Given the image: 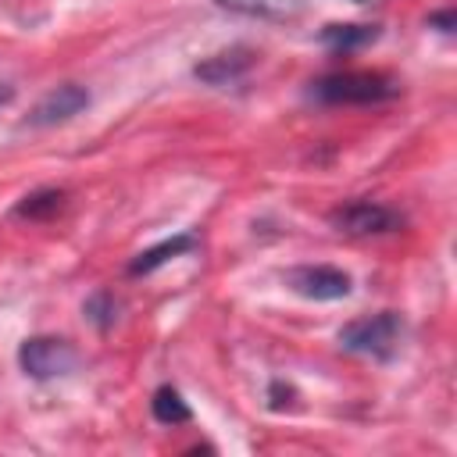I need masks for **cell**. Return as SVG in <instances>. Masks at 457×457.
Masks as SVG:
<instances>
[{
    "label": "cell",
    "instance_id": "1",
    "mask_svg": "<svg viewBox=\"0 0 457 457\" xmlns=\"http://www.w3.org/2000/svg\"><path fill=\"white\" fill-rule=\"evenodd\" d=\"M400 86L382 75V71H364V68H346L332 71L311 82V96L318 104H336V107H364V104H382L393 100Z\"/></svg>",
    "mask_w": 457,
    "mask_h": 457
},
{
    "label": "cell",
    "instance_id": "2",
    "mask_svg": "<svg viewBox=\"0 0 457 457\" xmlns=\"http://www.w3.org/2000/svg\"><path fill=\"white\" fill-rule=\"evenodd\" d=\"M400 332H403L400 318L393 311H378V314H368V318H357V321L343 325L339 328V346L350 350V353H361V357L386 361V357H393Z\"/></svg>",
    "mask_w": 457,
    "mask_h": 457
},
{
    "label": "cell",
    "instance_id": "3",
    "mask_svg": "<svg viewBox=\"0 0 457 457\" xmlns=\"http://www.w3.org/2000/svg\"><path fill=\"white\" fill-rule=\"evenodd\" d=\"M328 225L343 236H386L403 228V214L378 200H350L328 214Z\"/></svg>",
    "mask_w": 457,
    "mask_h": 457
},
{
    "label": "cell",
    "instance_id": "4",
    "mask_svg": "<svg viewBox=\"0 0 457 457\" xmlns=\"http://www.w3.org/2000/svg\"><path fill=\"white\" fill-rule=\"evenodd\" d=\"M18 364L32 378H57L75 368V346L57 336H32L18 346Z\"/></svg>",
    "mask_w": 457,
    "mask_h": 457
},
{
    "label": "cell",
    "instance_id": "5",
    "mask_svg": "<svg viewBox=\"0 0 457 457\" xmlns=\"http://www.w3.org/2000/svg\"><path fill=\"white\" fill-rule=\"evenodd\" d=\"M286 286L307 300H343L350 296V275L332 264H300L286 271Z\"/></svg>",
    "mask_w": 457,
    "mask_h": 457
},
{
    "label": "cell",
    "instance_id": "6",
    "mask_svg": "<svg viewBox=\"0 0 457 457\" xmlns=\"http://www.w3.org/2000/svg\"><path fill=\"white\" fill-rule=\"evenodd\" d=\"M82 107H89V93L75 82H64L57 89H50L29 114V125H61L68 118H75Z\"/></svg>",
    "mask_w": 457,
    "mask_h": 457
},
{
    "label": "cell",
    "instance_id": "7",
    "mask_svg": "<svg viewBox=\"0 0 457 457\" xmlns=\"http://www.w3.org/2000/svg\"><path fill=\"white\" fill-rule=\"evenodd\" d=\"M250 64H253L250 50L236 46V50H225V54H214V57L200 61L193 71H196V79H204V82H211V86H228V82H239Z\"/></svg>",
    "mask_w": 457,
    "mask_h": 457
},
{
    "label": "cell",
    "instance_id": "8",
    "mask_svg": "<svg viewBox=\"0 0 457 457\" xmlns=\"http://www.w3.org/2000/svg\"><path fill=\"white\" fill-rule=\"evenodd\" d=\"M221 11L246 14L257 21H293L303 11V0H214Z\"/></svg>",
    "mask_w": 457,
    "mask_h": 457
},
{
    "label": "cell",
    "instance_id": "9",
    "mask_svg": "<svg viewBox=\"0 0 457 457\" xmlns=\"http://www.w3.org/2000/svg\"><path fill=\"white\" fill-rule=\"evenodd\" d=\"M193 246H196V239H193L189 232L171 236V239H164V243H157V246L143 250V253L129 264V275H150L154 268H161L164 261H171V257H179V253H186V250H193Z\"/></svg>",
    "mask_w": 457,
    "mask_h": 457
},
{
    "label": "cell",
    "instance_id": "10",
    "mask_svg": "<svg viewBox=\"0 0 457 457\" xmlns=\"http://www.w3.org/2000/svg\"><path fill=\"white\" fill-rule=\"evenodd\" d=\"M61 207H64V189H36V193H29V196L18 200L14 218L43 221V218H54Z\"/></svg>",
    "mask_w": 457,
    "mask_h": 457
},
{
    "label": "cell",
    "instance_id": "11",
    "mask_svg": "<svg viewBox=\"0 0 457 457\" xmlns=\"http://www.w3.org/2000/svg\"><path fill=\"white\" fill-rule=\"evenodd\" d=\"M150 411H154V418H157L161 425H186V421L193 418L189 403H186V400H182V393H179V389H171V386H161V389L154 393Z\"/></svg>",
    "mask_w": 457,
    "mask_h": 457
},
{
    "label": "cell",
    "instance_id": "12",
    "mask_svg": "<svg viewBox=\"0 0 457 457\" xmlns=\"http://www.w3.org/2000/svg\"><path fill=\"white\" fill-rule=\"evenodd\" d=\"M321 39H325V46L346 54V50H357V46L378 39V29L375 25H325Z\"/></svg>",
    "mask_w": 457,
    "mask_h": 457
},
{
    "label": "cell",
    "instance_id": "13",
    "mask_svg": "<svg viewBox=\"0 0 457 457\" xmlns=\"http://www.w3.org/2000/svg\"><path fill=\"white\" fill-rule=\"evenodd\" d=\"M86 314H89V321H96L100 328H107L114 321V300L107 293H96V296L86 300Z\"/></svg>",
    "mask_w": 457,
    "mask_h": 457
},
{
    "label": "cell",
    "instance_id": "14",
    "mask_svg": "<svg viewBox=\"0 0 457 457\" xmlns=\"http://www.w3.org/2000/svg\"><path fill=\"white\" fill-rule=\"evenodd\" d=\"M428 21H432V25H439V32H453V11H443V14H432Z\"/></svg>",
    "mask_w": 457,
    "mask_h": 457
},
{
    "label": "cell",
    "instance_id": "15",
    "mask_svg": "<svg viewBox=\"0 0 457 457\" xmlns=\"http://www.w3.org/2000/svg\"><path fill=\"white\" fill-rule=\"evenodd\" d=\"M11 96H14V89H11V86H0V107H4Z\"/></svg>",
    "mask_w": 457,
    "mask_h": 457
}]
</instances>
